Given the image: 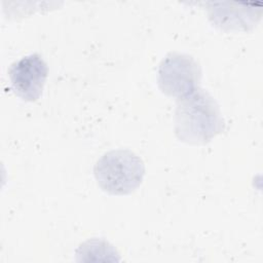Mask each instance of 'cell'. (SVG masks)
Returning a JSON list of instances; mask_svg holds the SVG:
<instances>
[{
  "label": "cell",
  "instance_id": "cell-1",
  "mask_svg": "<svg viewBox=\"0 0 263 263\" xmlns=\"http://www.w3.org/2000/svg\"><path fill=\"white\" fill-rule=\"evenodd\" d=\"M224 128L220 107L206 90L198 87L177 100L174 129L179 141L191 145L206 144Z\"/></svg>",
  "mask_w": 263,
  "mask_h": 263
},
{
  "label": "cell",
  "instance_id": "cell-2",
  "mask_svg": "<svg viewBox=\"0 0 263 263\" xmlns=\"http://www.w3.org/2000/svg\"><path fill=\"white\" fill-rule=\"evenodd\" d=\"M93 175L103 191L112 195H125L142 184L145 164L135 152L116 149L106 152L97 160Z\"/></svg>",
  "mask_w": 263,
  "mask_h": 263
},
{
  "label": "cell",
  "instance_id": "cell-3",
  "mask_svg": "<svg viewBox=\"0 0 263 263\" xmlns=\"http://www.w3.org/2000/svg\"><path fill=\"white\" fill-rule=\"evenodd\" d=\"M201 68L190 54L178 51L168 52L160 62L157 71V84L166 96L177 100L199 87Z\"/></svg>",
  "mask_w": 263,
  "mask_h": 263
},
{
  "label": "cell",
  "instance_id": "cell-4",
  "mask_svg": "<svg viewBox=\"0 0 263 263\" xmlns=\"http://www.w3.org/2000/svg\"><path fill=\"white\" fill-rule=\"evenodd\" d=\"M47 74V64L38 53L14 61L8 69L13 92L26 102H36L41 97Z\"/></svg>",
  "mask_w": 263,
  "mask_h": 263
},
{
  "label": "cell",
  "instance_id": "cell-5",
  "mask_svg": "<svg viewBox=\"0 0 263 263\" xmlns=\"http://www.w3.org/2000/svg\"><path fill=\"white\" fill-rule=\"evenodd\" d=\"M210 21L223 31H249L261 18V7L242 2H206Z\"/></svg>",
  "mask_w": 263,
  "mask_h": 263
}]
</instances>
